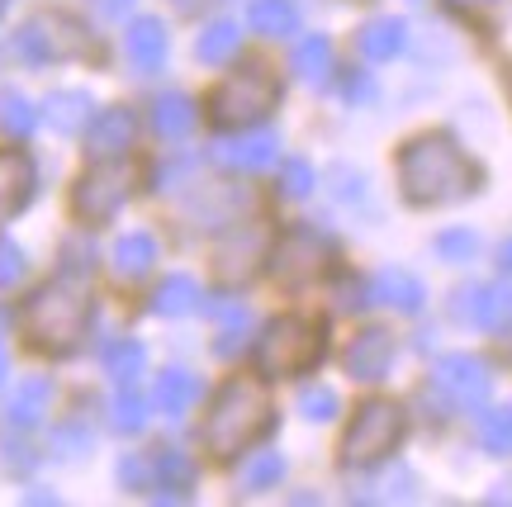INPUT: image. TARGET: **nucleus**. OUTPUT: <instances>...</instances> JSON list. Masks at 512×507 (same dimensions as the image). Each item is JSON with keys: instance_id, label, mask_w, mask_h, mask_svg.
I'll return each instance as SVG.
<instances>
[{"instance_id": "nucleus-1", "label": "nucleus", "mask_w": 512, "mask_h": 507, "mask_svg": "<svg viewBox=\"0 0 512 507\" xmlns=\"http://www.w3.org/2000/svg\"><path fill=\"white\" fill-rule=\"evenodd\" d=\"M475 181H479L475 162L451 138L427 133V138H413L399 152V185L408 204H422V209L427 204H456L475 190Z\"/></svg>"}, {"instance_id": "nucleus-21", "label": "nucleus", "mask_w": 512, "mask_h": 507, "mask_svg": "<svg viewBox=\"0 0 512 507\" xmlns=\"http://www.w3.org/2000/svg\"><path fill=\"white\" fill-rule=\"evenodd\" d=\"M48 403H53V380H43V375L24 380L15 389V399H10V427H38Z\"/></svg>"}, {"instance_id": "nucleus-5", "label": "nucleus", "mask_w": 512, "mask_h": 507, "mask_svg": "<svg viewBox=\"0 0 512 507\" xmlns=\"http://www.w3.org/2000/svg\"><path fill=\"white\" fill-rule=\"evenodd\" d=\"M275 105H280V81L271 76V67H256L252 62V67L233 72L219 91L209 95V119L219 128H252Z\"/></svg>"}, {"instance_id": "nucleus-33", "label": "nucleus", "mask_w": 512, "mask_h": 507, "mask_svg": "<svg viewBox=\"0 0 512 507\" xmlns=\"http://www.w3.org/2000/svg\"><path fill=\"white\" fill-rule=\"evenodd\" d=\"M34 105H29V100H24V95L19 91H0V128H5V133H15V138H24V133H29V128H34Z\"/></svg>"}, {"instance_id": "nucleus-18", "label": "nucleus", "mask_w": 512, "mask_h": 507, "mask_svg": "<svg viewBox=\"0 0 512 507\" xmlns=\"http://www.w3.org/2000/svg\"><path fill=\"white\" fill-rule=\"evenodd\" d=\"M356 48H361V57H370V62H394V57L403 53V19H394V15L366 19L361 34H356Z\"/></svg>"}, {"instance_id": "nucleus-3", "label": "nucleus", "mask_w": 512, "mask_h": 507, "mask_svg": "<svg viewBox=\"0 0 512 507\" xmlns=\"http://www.w3.org/2000/svg\"><path fill=\"white\" fill-rule=\"evenodd\" d=\"M271 427H275V408L266 399V389L256 380H247V375H238V380L223 384L209 417H204V446L219 460H228V455L256 446Z\"/></svg>"}, {"instance_id": "nucleus-39", "label": "nucleus", "mask_w": 512, "mask_h": 507, "mask_svg": "<svg viewBox=\"0 0 512 507\" xmlns=\"http://www.w3.org/2000/svg\"><path fill=\"white\" fill-rule=\"evenodd\" d=\"M119 479H124L133 493H143L147 489V465L138 455H124V460H119Z\"/></svg>"}, {"instance_id": "nucleus-6", "label": "nucleus", "mask_w": 512, "mask_h": 507, "mask_svg": "<svg viewBox=\"0 0 512 507\" xmlns=\"http://www.w3.org/2000/svg\"><path fill=\"white\" fill-rule=\"evenodd\" d=\"M403 432H408V417H403L399 403H389V399L361 403L356 422L342 436V465H356V470L380 465V460H389V455L399 451Z\"/></svg>"}, {"instance_id": "nucleus-22", "label": "nucleus", "mask_w": 512, "mask_h": 507, "mask_svg": "<svg viewBox=\"0 0 512 507\" xmlns=\"http://www.w3.org/2000/svg\"><path fill=\"white\" fill-rule=\"evenodd\" d=\"M195 308H200V285L190 275H166L152 290V313H162V318H185Z\"/></svg>"}, {"instance_id": "nucleus-37", "label": "nucleus", "mask_w": 512, "mask_h": 507, "mask_svg": "<svg viewBox=\"0 0 512 507\" xmlns=\"http://www.w3.org/2000/svg\"><path fill=\"white\" fill-rule=\"evenodd\" d=\"M437 252L451 261V266H460V261H470L475 256V233H465V228H451V233L437 237Z\"/></svg>"}, {"instance_id": "nucleus-8", "label": "nucleus", "mask_w": 512, "mask_h": 507, "mask_svg": "<svg viewBox=\"0 0 512 507\" xmlns=\"http://www.w3.org/2000/svg\"><path fill=\"white\" fill-rule=\"evenodd\" d=\"M128 190H133V171H128L119 157L114 162H95L81 181H76V195H72V209L81 223H110L119 209H124Z\"/></svg>"}, {"instance_id": "nucleus-31", "label": "nucleus", "mask_w": 512, "mask_h": 507, "mask_svg": "<svg viewBox=\"0 0 512 507\" xmlns=\"http://www.w3.org/2000/svg\"><path fill=\"white\" fill-rule=\"evenodd\" d=\"M280 474H285V460H280L275 451H261L252 465L242 470V493H266V489H275V484H280Z\"/></svg>"}, {"instance_id": "nucleus-28", "label": "nucleus", "mask_w": 512, "mask_h": 507, "mask_svg": "<svg viewBox=\"0 0 512 507\" xmlns=\"http://www.w3.org/2000/svg\"><path fill=\"white\" fill-rule=\"evenodd\" d=\"M294 72H299V81H309V86H328L332 76V43L323 34L304 38L299 48H294Z\"/></svg>"}, {"instance_id": "nucleus-10", "label": "nucleus", "mask_w": 512, "mask_h": 507, "mask_svg": "<svg viewBox=\"0 0 512 507\" xmlns=\"http://www.w3.org/2000/svg\"><path fill=\"white\" fill-rule=\"evenodd\" d=\"M437 394L451 399V408H479V403L489 399V389H494V375H489V365L470 356V351H451V356H441L437 361Z\"/></svg>"}, {"instance_id": "nucleus-16", "label": "nucleus", "mask_w": 512, "mask_h": 507, "mask_svg": "<svg viewBox=\"0 0 512 507\" xmlns=\"http://www.w3.org/2000/svg\"><path fill=\"white\" fill-rule=\"evenodd\" d=\"M275 152H280L275 133H242V138H228L214 147V162L228 171H266L275 162Z\"/></svg>"}, {"instance_id": "nucleus-46", "label": "nucleus", "mask_w": 512, "mask_h": 507, "mask_svg": "<svg viewBox=\"0 0 512 507\" xmlns=\"http://www.w3.org/2000/svg\"><path fill=\"white\" fill-rule=\"evenodd\" d=\"M498 266L512 271V237H503V247H498Z\"/></svg>"}, {"instance_id": "nucleus-24", "label": "nucleus", "mask_w": 512, "mask_h": 507, "mask_svg": "<svg viewBox=\"0 0 512 507\" xmlns=\"http://www.w3.org/2000/svg\"><path fill=\"white\" fill-rule=\"evenodd\" d=\"M152 479H157V489H166V498H190V489H195V460L185 451H162L152 460Z\"/></svg>"}, {"instance_id": "nucleus-17", "label": "nucleus", "mask_w": 512, "mask_h": 507, "mask_svg": "<svg viewBox=\"0 0 512 507\" xmlns=\"http://www.w3.org/2000/svg\"><path fill=\"white\" fill-rule=\"evenodd\" d=\"M124 53L138 72H157L166 62V24L162 19H133L124 34Z\"/></svg>"}, {"instance_id": "nucleus-30", "label": "nucleus", "mask_w": 512, "mask_h": 507, "mask_svg": "<svg viewBox=\"0 0 512 507\" xmlns=\"http://www.w3.org/2000/svg\"><path fill=\"white\" fill-rule=\"evenodd\" d=\"M143 365H147V351H143V342H114L110 351H105V375H110L114 384H133L138 375H143Z\"/></svg>"}, {"instance_id": "nucleus-29", "label": "nucleus", "mask_w": 512, "mask_h": 507, "mask_svg": "<svg viewBox=\"0 0 512 507\" xmlns=\"http://www.w3.org/2000/svg\"><path fill=\"white\" fill-rule=\"evenodd\" d=\"M238 43H242L238 24H233V19H214V24L200 34V43H195V57L214 67V62H228V57L238 53Z\"/></svg>"}, {"instance_id": "nucleus-41", "label": "nucleus", "mask_w": 512, "mask_h": 507, "mask_svg": "<svg viewBox=\"0 0 512 507\" xmlns=\"http://www.w3.org/2000/svg\"><path fill=\"white\" fill-rule=\"evenodd\" d=\"M57 446H62L57 455H86L91 451V436L76 432V427H67V432H57Z\"/></svg>"}, {"instance_id": "nucleus-15", "label": "nucleus", "mask_w": 512, "mask_h": 507, "mask_svg": "<svg viewBox=\"0 0 512 507\" xmlns=\"http://www.w3.org/2000/svg\"><path fill=\"white\" fill-rule=\"evenodd\" d=\"M34 162L24 157V152H0V218H15L24 204L34 200Z\"/></svg>"}, {"instance_id": "nucleus-20", "label": "nucleus", "mask_w": 512, "mask_h": 507, "mask_svg": "<svg viewBox=\"0 0 512 507\" xmlns=\"http://www.w3.org/2000/svg\"><path fill=\"white\" fill-rule=\"evenodd\" d=\"M43 119L57 128V133H81L91 124V95L86 91H53L43 100Z\"/></svg>"}, {"instance_id": "nucleus-47", "label": "nucleus", "mask_w": 512, "mask_h": 507, "mask_svg": "<svg viewBox=\"0 0 512 507\" xmlns=\"http://www.w3.org/2000/svg\"><path fill=\"white\" fill-rule=\"evenodd\" d=\"M0 380H5V351H0Z\"/></svg>"}, {"instance_id": "nucleus-40", "label": "nucleus", "mask_w": 512, "mask_h": 507, "mask_svg": "<svg viewBox=\"0 0 512 507\" xmlns=\"http://www.w3.org/2000/svg\"><path fill=\"white\" fill-rule=\"evenodd\" d=\"M456 15H465V19H484V15H494L503 0H446Z\"/></svg>"}, {"instance_id": "nucleus-32", "label": "nucleus", "mask_w": 512, "mask_h": 507, "mask_svg": "<svg viewBox=\"0 0 512 507\" xmlns=\"http://www.w3.org/2000/svg\"><path fill=\"white\" fill-rule=\"evenodd\" d=\"M479 441H484V451L489 455H512V403L508 408H494V413L484 417Z\"/></svg>"}, {"instance_id": "nucleus-11", "label": "nucleus", "mask_w": 512, "mask_h": 507, "mask_svg": "<svg viewBox=\"0 0 512 507\" xmlns=\"http://www.w3.org/2000/svg\"><path fill=\"white\" fill-rule=\"evenodd\" d=\"M460 323H475L484 332H508L512 327V285H479V290H460L451 304Z\"/></svg>"}, {"instance_id": "nucleus-12", "label": "nucleus", "mask_w": 512, "mask_h": 507, "mask_svg": "<svg viewBox=\"0 0 512 507\" xmlns=\"http://www.w3.org/2000/svg\"><path fill=\"white\" fill-rule=\"evenodd\" d=\"M133 133H138V119H133V109L114 105V109H100L86 128V152H91V162H114V157H124L128 147H133Z\"/></svg>"}, {"instance_id": "nucleus-26", "label": "nucleus", "mask_w": 512, "mask_h": 507, "mask_svg": "<svg viewBox=\"0 0 512 507\" xmlns=\"http://www.w3.org/2000/svg\"><path fill=\"white\" fill-rule=\"evenodd\" d=\"M152 261H157V242L147 233H128L114 242V271L124 275V280H138V275L152 271Z\"/></svg>"}, {"instance_id": "nucleus-38", "label": "nucleus", "mask_w": 512, "mask_h": 507, "mask_svg": "<svg viewBox=\"0 0 512 507\" xmlns=\"http://www.w3.org/2000/svg\"><path fill=\"white\" fill-rule=\"evenodd\" d=\"M19 275H24V252H19L10 237H0V290H10Z\"/></svg>"}, {"instance_id": "nucleus-19", "label": "nucleus", "mask_w": 512, "mask_h": 507, "mask_svg": "<svg viewBox=\"0 0 512 507\" xmlns=\"http://www.w3.org/2000/svg\"><path fill=\"white\" fill-rule=\"evenodd\" d=\"M370 294H375L380 304H389L394 313H422V304H427L422 280L418 275H408V271H380L375 275V285H370Z\"/></svg>"}, {"instance_id": "nucleus-7", "label": "nucleus", "mask_w": 512, "mask_h": 507, "mask_svg": "<svg viewBox=\"0 0 512 507\" xmlns=\"http://www.w3.org/2000/svg\"><path fill=\"white\" fill-rule=\"evenodd\" d=\"M15 48L29 67H48V62H67V57L95 53L91 34H86L72 15H57V10L29 19V24L15 34Z\"/></svg>"}, {"instance_id": "nucleus-27", "label": "nucleus", "mask_w": 512, "mask_h": 507, "mask_svg": "<svg viewBox=\"0 0 512 507\" xmlns=\"http://www.w3.org/2000/svg\"><path fill=\"white\" fill-rule=\"evenodd\" d=\"M152 399H157V408L166 417H181L190 403L200 399V380L185 375V370H166L162 380H157V389H152Z\"/></svg>"}, {"instance_id": "nucleus-42", "label": "nucleus", "mask_w": 512, "mask_h": 507, "mask_svg": "<svg viewBox=\"0 0 512 507\" xmlns=\"http://www.w3.org/2000/svg\"><path fill=\"white\" fill-rule=\"evenodd\" d=\"M95 10L105 19H124L128 10H133V0H95Z\"/></svg>"}, {"instance_id": "nucleus-35", "label": "nucleus", "mask_w": 512, "mask_h": 507, "mask_svg": "<svg viewBox=\"0 0 512 507\" xmlns=\"http://www.w3.org/2000/svg\"><path fill=\"white\" fill-rule=\"evenodd\" d=\"M309 190H313V166L290 157V162L280 166V195H285V200H304Z\"/></svg>"}, {"instance_id": "nucleus-9", "label": "nucleus", "mask_w": 512, "mask_h": 507, "mask_svg": "<svg viewBox=\"0 0 512 507\" xmlns=\"http://www.w3.org/2000/svg\"><path fill=\"white\" fill-rule=\"evenodd\" d=\"M271 275L280 280V285H309V280H318V275L328 271L332 261V242L318 228H290V233L280 237L271 247Z\"/></svg>"}, {"instance_id": "nucleus-13", "label": "nucleus", "mask_w": 512, "mask_h": 507, "mask_svg": "<svg viewBox=\"0 0 512 507\" xmlns=\"http://www.w3.org/2000/svg\"><path fill=\"white\" fill-rule=\"evenodd\" d=\"M389 365H394V332H384V327L356 332V342L347 346V375L351 380L375 384L389 375Z\"/></svg>"}, {"instance_id": "nucleus-45", "label": "nucleus", "mask_w": 512, "mask_h": 507, "mask_svg": "<svg viewBox=\"0 0 512 507\" xmlns=\"http://www.w3.org/2000/svg\"><path fill=\"white\" fill-rule=\"evenodd\" d=\"M347 95H351V100H366L370 86H366V81H356V76H351V81H347Z\"/></svg>"}, {"instance_id": "nucleus-36", "label": "nucleus", "mask_w": 512, "mask_h": 507, "mask_svg": "<svg viewBox=\"0 0 512 507\" xmlns=\"http://www.w3.org/2000/svg\"><path fill=\"white\" fill-rule=\"evenodd\" d=\"M110 422H114V432H143V422H147V403L138 399V394H119V399H114Z\"/></svg>"}, {"instance_id": "nucleus-48", "label": "nucleus", "mask_w": 512, "mask_h": 507, "mask_svg": "<svg viewBox=\"0 0 512 507\" xmlns=\"http://www.w3.org/2000/svg\"><path fill=\"white\" fill-rule=\"evenodd\" d=\"M5 5H10V0H0V15H5Z\"/></svg>"}, {"instance_id": "nucleus-34", "label": "nucleus", "mask_w": 512, "mask_h": 507, "mask_svg": "<svg viewBox=\"0 0 512 507\" xmlns=\"http://www.w3.org/2000/svg\"><path fill=\"white\" fill-rule=\"evenodd\" d=\"M337 408H342V403H337V394H332L328 384H309V389L299 394V413L309 417V422H332Z\"/></svg>"}, {"instance_id": "nucleus-4", "label": "nucleus", "mask_w": 512, "mask_h": 507, "mask_svg": "<svg viewBox=\"0 0 512 507\" xmlns=\"http://www.w3.org/2000/svg\"><path fill=\"white\" fill-rule=\"evenodd\" d=\"M323 346H328L323 342V323H313L304 313H285V318L266 323L261 342H256V365L271 380L304 375V370H313V365L323 361Z\"/></svg>"}, {"instance_id": "nucleus-14", "label": "nucleus", "mask_w": 512, "mask_h": 507, "mask_svg": "<svg viewBox=\"0 0 512 507\" xmlns=\"http://www.w3.org/2000/svg\"><path fill=\"white\" fill-rule=\"evenodd\" d=\"M256 261H266V237H261V228L247 223V228H238V233H228V242L219 247V275L223 280H233V285L252 280Z\"/></svg>"}, {"instance_id": "nucleus-2", "label": "nucleus", "mask_w": 512, "mask_h": 507, "mask_svg": "<svg viewBox=\"0 0 512 507\" xmlns=\"http://www.w3.org/2000/svg\"><path fill=\"white\" fill-rule=\"evenodd\" d=\"M19 323H24V337H29L38 351L67 356V351H76V342L86 337V327H91V294L81 290L72 275L48 280V285H38V290L24 299Z\"/></svg>"}, {"instance_id": "nucleus-25", "label": "nucleus", "mask_w": 512, "mask_h": 507, "mask_svg": "<svg viewBox=\"0 0 512 507\" xmlns=\"http://www.w3.org/2000/svg\"><path fill=\"white\" fill-rule=\"evenodd\" d=\"M247 19H252V29L261 38H290L299 29V10L290 0H252Z\"/></svg>"}, {"instance_id": "nucleus-43", "label": "nucleus", "mask_w": 512, "mask_h": 507, "mask_svg": "<svg viewBox=\"0 0 512 507\" xmlns=\"http://www.w3.org/2000/svg\"><path fill=\"white\" fill-rule=\"evenodd\" d=\"M337 294H342V299H337L342 308H361V304H366V299H361V285H351V280H347V285H342Z\"/></svg>"}, {"instance_id": "nucleus-23", "label": "nucleus", "mask_w": 512, "mask_h": 507, "mask_svg": "<svg viewBox=\"0 0 512 507\" xmlns=\"http://www.w3.org/2000/svg\"><path fill=\"white\" fill-rule=\"evenodd\" d=\"M152 128H157L162 138H185V133L195 128V100L181 91L157 95V105H152Z\"/></svg>"}, {"instance_id": "nucleus-44", "label": "nucleus", "mask_w": 512, "mask_h": 507, "mask_svg": "<svg viewBox=\"0 0 512 507\" xmlns=\"http://www.w3.org/2000/svg\"><path fill=\"white\" fill-rule=\"evenodd\" d=\"M171 5H176L181 15H200V10H204V5H209V0H171Z\"/></svg>"}]
</instances>
